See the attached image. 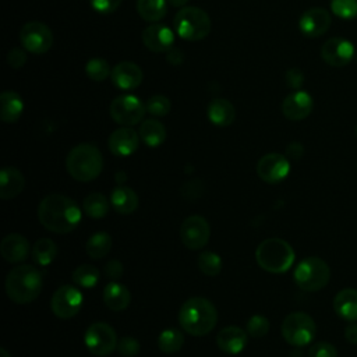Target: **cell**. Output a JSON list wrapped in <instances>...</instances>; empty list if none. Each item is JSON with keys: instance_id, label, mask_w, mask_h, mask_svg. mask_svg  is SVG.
<instances>
[{"instance_id": "obj_30", "label": "cell", "mask_w": 357, "mask_h": 357, "mask_svg": "<svg viewBox=\"0 0 357 357\" xmlns=\"http://www.w3.org/2000/svg\"><path fill=\"white\" fill-rule=\"evenodd\" d=\"M166 0H137V11L142 20L158 22L166 15Z\"/></svg>"}, {"instance_id": "obj_2", "label": "cell", "mask_w": 357, "mask_h": 357, "mask_svg": "<svg viewBox=\"0 0 357 357\" xmlns=\"http://www.w3.org/2000/svg\"><path fill=\"white\" fill-rule=\"evenodd\" d=\"M180 326L192 336H204L209 333L216 322L218 312L215 305L204 297L188 298L178 311Z\"/></svg>"}, {"instance_id": "obj_53", "label": "cell", "mask_w": 357, "mask_h": 357, "mask_svg": "<svg viewBox=\"0 0 357 357\" xmlns=\"http://www.w3.org/2000/svg\"><path fill=\"white\" fill-rule=\"evenodd\" d=\"M354 131H356V137H357V126H356V130H354Z\"/></svg>"}, {"instance_id": "obj_39", "label": "cell", "mask_w": 357, "mask_h": 357, "mask_svg": "<svg viewBox=\"0 0 357 357\" xmlns=\"http://www.w3.org/2000/svg\"><path fill=\"white\" fill-rule=\"evenodd\" d=\"M146 112L152 116L162 117L170 112V100L163 95H153L151 96L146 103Z\"/></svg>"}, {"instance_id": "obj_23", "label": "cell", "mask_w": 357, "mask_h": 357, "mask_svg": "<svg viewBox=\"0 0 357 357\" xmlns=\"http://www.w3.org/2000/svg\"><path fill=\"white\" fill-rule=\"evenodd\" d=\"M333 310L337 314V317L349 322H357V290H340L333 298Z\"/></svg>"}, {"instance_id": "obj_6", "label": "cell", "mask_w": 357, "mask_h": 357, "mask_svg": "<svg viewBox=\"0 0 357 357\" xmlns=\"http://www.w3.org/2000/svg\"><path fill=\"white\" fill-rule=\"evenodd\" d=\"M176 33L185 40H199L208 36L212 28L209 15L198 7H183L173 20Z\"/></svg>"}, {"instance_id": "obj_7", "label": "cell", "mask_w": 357, "mask_h": 357, "mask_svg": "<svg viewBox=\"0 0 357 357\" xmlns=\"http://www.w3.org/2000/svg\"><path fill=\"white\" fill-rule=\"evenodd\" d=\"M329 279V265L318 257L304 258L294 269V282L304 291H318L328 284Z\"/></svg>"}, {"instance_id": "obj_37", "label": "cell", "mask_w": 357, "mask_h": 357, "mask_svg": "<svg viewBox=\"0 0 357 357\" xmlns=\"http://www.w3.org/2000/svg\"><path fill=\"white\" fill-rule=\"evenodd\" d=\"M85 73L92 81L99 82V81H105L112 74V70L106 60L95 57L85 64Z\"/></svg>"}, {"instance_id": "obj_36", "label": "cell", "mask_w": 357, "mask_h": 357, "mask_svg": "<svg viewBox=\"0 0 357 357\" xmlns=\"http://www.w3.org/2000/svg\"><path fill=\"white\" fill-rule=\"evenodd\" d=\"M198 268L206 276H215L222 269V258L212 251H202L198 255Z\"/></svg>"}, {"instance_id": "obj_18", "label": "cell", "mask_w": 357, "mask_h": 357, "mask_svg": "<svg viewBox=\"0 0 357 357\" xmlns=\"http://www.w3.org/2000/svg\"><path fill=\"white\" fill-rule=\"evenodd\" d=\"M144 78L142 70L132 61H121L112 70L110 79L116 88L121 91H131L141 85Z\"/></svg>"}, {"instance_id": "obj_12", "label": "cell", "mask_w": 357, "mask_h": 357, "mask_svg": "<svg viewBox=\"0 0 357 357\" xmlns=\"http://www.w3.org/2000/svg\"><path fill=\"white\" fill-rule=\"evenodd\" d=\"M82 305L81 291L70 284L60 286L50 301L53 314L60 319H70L78 314Z\"/></svg>"}, {"instance_id": "obj_25", "label": "cell", "mask_w": 357, "mask_h": 357, "mask_svg": "<svg viewBox=\"0 0 357 357\" xmlns=\"http://www.w3.org/2000/svg\"><path fill=\"white\" fill-rule=\"evenodd\" d=\"M208 119L218 127H227L236 119V109L227 99H213L208 105Z\"/></svg>"}, {"instance_id": "obj_33", "label": "cell", "mask_w": 357, "mask_h": 357, "mask_svg": "<svg viewBox=\"0 0 357 357\" xmlns=\"http://www.w3.org/2000/svg\"><path fill=\"white\" fill-rule=\"evenodd\" d=\"M82 208L88 216L93 219H102L109 212V202L103 194L92 192L84 199Z\"/></svg>"}, {"instance_id": "obj_22", "label": "cell", "mask_w": 357, "mask_h": 357, "mask_svg": "<svg viewBox=\"0 0 357 357\" xmlns=\"http://www.w3.org/2000/svg\"><path fill=\"white\" fill-rule=\"evenodd\" d=\"M219 349L227 354L240 353L247 344V333L238 326H226L216 336Z\"/></svg>"}, {"instance_id": "obj_40", "label": "cell", "mask_w": 357, "mask_h": 357, "mask_svg": "<svg viewBox=\"0 0 357 357\" xmlns=\"http://www.w3.org/2000/svg\"><path fill=\"white\" fill-rule=\"evenodd\" d=\"M269 331V321L264 315H252L247 321V332L252 337H262Z\"/></svg>"}, {"instance_id": "obj_17", "label": "cell", "mask_w": 357, "mask_h": 357, "mask_svg": "<svg viewBox=\"0 0 357 357\" xmlns=\"http://www.w3.org/2000/svg\"><path fill=\"white\" fill-rule=\"evenodd\" d=\"M314 102L308 92L297 89L287 95L282 103V113L286 119L298 121L308 117L312 112Z\"/></svg>"}, {"instance_id": "obj_34", "label": "cell", "mask_w": 357, "mask_h": 357, "mask_svg": "<svg viewBox=\"0 0 357 357\" xmlns=\"http://www.w3.org/2000/svg\"><path fill=\"white\" fill-rule=\"evenodd\" d=\"M184 343L183 333L176 328H167L163 332H160L158 337V347L167 354L176 353L181 349Z\"/></svg>"}, {"instance_id": "obj_27", "label": "cell", "mask_w": 357, "mask_h": 357, "mask_svg": "<svg viewBox=\"0 0 357 357\" xmlns=\"http://www.w3.org/2000/svg\"><path fill=\"white\" fill-rule=\"evenodd\" d=\"M103 301L110 310L123 311L128 307L131 296L124 284L119 282H110L103 290Z\"/></svg>"}, {"instance_id": "obj_10", "label": "cell", "mask_w": 357, "mask_h": 357, "mask_svg": "<svg viewBox=\"0 0 357 357\" xmlns=\"http://www.w3.org/2000/svg\"><path fill=\"white\" fill-rule=\"evenodd\" d=\"M85 346L95 356H107L117 349V336L114 329L105 322L92 324L84 336Z\"/></svg>"}, {"instance_id": "obj_52", "label": "cell", "mask_w": 357, "mask_h": 357, "mask_svg": "<svg viewBox=\"0 0 357 357\" xmlns=\"http://www.w3.org/2000/svg\"><path fill=\"white\" fill-rule=\"evenodd\" d=\"M354 59H356V60H357V52H356V54H354Z\"/></svg>"}, {"instance_id": "obj_21", "label": "cell", "mask_w": 357, "mask_h": 357, "mask_svg": "<svg viewBox=\"0 0 357 357\" xmlns=\"http://www.w3.org/2000/svg\"><path fill=\"white\" fill-rule=\"evenodd\" d=\"M29 243L28 240L17 233H11L7 234L0 244V252L1 257L7 261V262H21L24 261L28 254H29Z\"/></svg>"}, {"instance_id": "obj_15", "label": "cell", "mask_w": 357, "mask_h": 357, "mask_svg": "<svg viewBox=\"0 0 357 357\" xmlns=\"http://www.w3.org/2000/svg\"><path fill=\"white\" fill-rule=\"evenodd\" d=\"M290 172V162L280 153H266L257 163V173L261 180L269 184L282 181Z\"/></svg>"}, {"instance_id": "obj_1", "label": "cell", "mask_w": 357, "mask_h": 357, "mask_svg": "<svg viewBox=\"0 0 357 357\" xmlns=\"http://www.w3.org/2000/svg\"><path fill=\"white\" fill-rule=\"evenodd\" d=\"M38 218L49 231L66 234L79 225L81 211L71 198L61 194H50L40 201Z\"/></svg>"}, {"instance_id": "obj_51", "label": "cell", "mask_w": 357, "mask_h": 357, "mask_svg": "<svg viewBox=\"0 0 357 357\" xmlns=\"http://www.w3.org/2000/svg\"><path fill=\"white\" fill-rule=\"evenodd\" d=\"M0 357H11L6 349H0Z\"/></svg>"}, {"instance_id": "obj_26", "label": "cell", "mask_w": 357, "mask_h": 357, "mask_svg": "<svg viewBox=\"0 0 357 357\" xmlns=\"http://www.w3.org/2000/svg\"><path fill=\"white\" fill-rule=\"evenodd\" d=\"M24 110L22 98L14 91H4L0 95V119L4 123H15Z\"/></svg>"}, {"instance_id": "obj_4", "label": "cell", "mask_w": 357, "mask_h": 357, "mask_svg": "<svg viewBox=\"0 0 357 357\" xmlns=\"http://www.w3.org/2000/svg\"><path fill=\"white\" fill-rule=\"evenodd\" d=\"M66 167L73 178L84 183L91 181L100 174L103 158L93 144H79L68 152Z\"/></svg>"}, {"instance_id": "obj_11", "label": "cell", "mask_w": 357, "mask_h": 357, "mask_svg": "<svg viewBox=\"0 0 357 357\" xmlns=\"http://www.w3.org/2000/svg\"><path fill=\"white\" fill-rule=\"evenodd\" d=\"M20 40L28 52L43 54L53 45V33L46 24L39 21H29L21 28Z\"/></svg>"}, {"instance_id": "obj_47", "label": "cell", "mask_w": 357, "mask_h": 357, "mask_svg": "<svg viewBox=\"0 0 357 357\" xmlns=\"http://www.w3.org/2000/svg\"><path fill=\"white\" fill-rule=\"evenodd\" d=\"M303 152H304V149H303V145H301L300 142H291V144H289L287 148H286L287 156L291 158V159H296V160L301 158Z\"/></svg>"}, {"instance_id": "obj_46", "label": "cell", "mask_w": 357, "mask_h": 357, "mask_svg": "<svg viewBox=\"0 0 357 357\" xmlns=\"http://www.w3.org/2000/svg\"><path fill=\"white\" fill-rule=\"evenodd\" d=\"M103 271H105V273H106V276H107L109 279L117 280V279L123 275V265H121L120 261L112 259V261L106 262Z\"/></svg>"}, {"instance_id": "obj_8", "label": "cell", "mask_w": 357, "mask_h": 357, "mask_svg": "<svg viewBox=\"0 0 357 357\" xmlns=\"http://www.w3.org/2000/svg\"><path fill=\"white\" fill-rule=\"evenodd\" d=\"M317 326L314 319L305 312H291L282 322V335L291 346H305L314 340Z\"/></svg>"}, {"instance_id": "obj_5", "label": "cell", "mask_w": 357, "mask_h": 357, "mask_svg": "<svg viewBox=\"0 0 357 357\" xmlns=\"http://www.w3.org/2000/svg\"><path fill=\"white\" fill-rule=\"evenodd\" d=\"M293 247L282 238H266L259 243L255 250L258 265L271 273H283L290 269L294 262Z\"/></svg>"}, {"instance_id": "obj_28", "label": "cell", "mask_w": 357, "mask_h": 357, "mask_svg": "<svg viewBox=\"0 0 357 357\" xmlns=\"http://www.w3.org/2000/svg\"><path fill=\"white\" fill-rule=\"evenodd\" d=\"M110 201L114 211L121 215H130L138 206V197L135 191L120 184L112 191Z\"/></svg>"}, {"instance_id": "obj_24", "label": "cell", "mask_w": 357, "mask_h": 357, "mask_svg": "<svg viewBox=\"0 0 357 357\" xmlns=\"http://www.w3.org/2000/svg\"><path fill=\"white\" fill-rule=\"evenodd\" d=\"M24 176L15 167H4L0 173V197L3 199L15 198L24 190Z\"/></svg>"}, {"instance_id": "obj_43", "label": "cell", "mask_w": 357, "mask_h": 357, "mask_svg": "<svg viewBox=\"0 0 357 357\" xmlns=\"http://www.w3.org/2000/svg\"><path fill=\"white\" fill-rule=\"evenodd\" d=\"M89 1L92 8L100 14H110L116 11L121 4V0H89Z\"/></svg>"}, {"instance_id": "obj_3", "label": "cell", "mask_w": 357, "mask_h": 357, "mask_svg": "<svg viewBox=\"0 0 357 357\" xmlns=\"http://www.w3.org/2000/svg\"><path fill=\"white\" fill-rule=\"evenodd\" d=\"M42 273L32 265L13 268L6 278V293L17 304L33 301L42 290Z\"/></svg>"}, {"instance_id": "obj_9", "label": "cell", "mask_w": 357, "mask_h": 357, "mask_svg": "<svg viewBox=\"0 0 357 357\" xmlns=\"http://www.w3.org/2000/svg\"><path fill=\"white\" fill-rule=\"evenodd\" d=\"M145 112L146 106L141 102L139 98L134 95L117 96L110 105L112 119L124 127H130L142 121Z\"/></svg>"}, {"instance_id": "obj_20", "label": "cell", "mask_w": 357, "mask_h": 357, "mask_svg": "<svg viewBox=\"0 0 357 357\" xmlns=\"http://www.w3.org/2000/svg\"><path fill=\"white\" fill-rule=\"evenodd\" d=\"M138 134L130 127H121L114 130L109 137V149L116 156H128L138 148Z\"/></svg>"}, {"instance_id": "obj_35", "label": "cell", "mask_w": 357, "mask_h": 357, "mask_svg": "<svg viewBox=\"0 0 357 357\" xmlns=\"http://www.w3.org/2000/svg\"><path fill=\"white\" fill-rule=\"evenodd\" d=\"M100 279V272L91 264H82L73 272V282L82 287H93Z\"/></svg>"}, {"instance_id": "obj_13", "label": "cell", "mask_w": 357, "mask_h": 357, "mask_svg": "<svg viewBox=\"0 0 357 357\" xmlns=\"http://www.w3.org/2000/svg\"><path fill=\"white\" fill-rule=\"evenodd\" d=\"M211 236V227L206 219L201 215H191L184 219L180 227V238L190 250L202 248Z\"/></svg>"}, {"instance_id": "obj_45", "label": "cell", "mask_w": 357, "mask_h": 357, "mask_svg": "<svg viewBox=\"0 0 357 357\" xmlns=\"http://www.w3.org/2000/svg\"><path fill=\"white\" fill-rule=\"evenodd\" d=\"M25 61H26V54H25V52H22L18 47L11 49L7 54V63L13 68H21L25 64Z\"/></svg>"}, {"instance_id": "obj_14", "label": "cell", "mask_w": 357, "mask_h": 357, "mask_svg": "<svg viewBox=\"0 0 357 357\" xmlns=\"http://www.w3.org/2000/svg\"><path fill=\"white\" fill-rule=\"evenodd\" d=\"M356 54L353 43L344 38H331L321 47L322 60L332 67L347 66Z\"/></svg>"}, {"instance_id": "obj_16", "label": "cell", "mask_w": 357, "mask_h": 357, "mask_svg": "<svg viewBox=\"0 0 357 357\" xmlns=\"http://www.w3.org/2000/svg\"><path fill=\"white\" fill-rule=\"evenodd\" d=\"M331 14L322 7H312L304 11L300 17L298 28L308 38H318L324 35L331 26Z\"/></svg>"}, {"instance_id": "obj_49", "label": "cell", "mask_w": 357, "mask_h": 357, "mask_svg": "<svg viewBox=\"0 0 357 357\" xmlns=\"http://www.w3.org/2000/svg\"><path fill=\"white\" fill-rule=\"evenodd\" d=\"M344 337L349 343H353L356 344L357 343V324L356 322H351L346 326L344 329Z\"/></svg>"}, {"instance_id": "obj_32", "label": "cell", "mask_w": 357, "mask_h": 357, "mask_svg": "<svg viewBox=\"0 0 357 357\" xmlns=\"http://www.w3.org/2000/svg\"><path fill=\"white\" fill-rule=\"evenodd\" d=\"M57 255V245L50 238H39L32 248L33 261L39 265H49Z\"/></svg>"}, {"instance_id": "obj_38", "label": "cell", "mask_w": 357, "mask_h": 357, "mask_svg": "<svg viewBox=\"0 0 357 357\" xmlns=\"http://www.w3.org/2000/svg\"><path fill=\"white\" fill-rule=\"evenodd\" d=\"M331 10L343 20L357 17V0H331Z\"/></svg>"}, {"instance_id": "obj_48", "label": "cell", "mask_w": 357, "mask_h": 357, "mask_svg": "<svg viewBox=\"0 0 357 357\" xmlns=\"http://www.w3.org/2000/svg\"><path fill=\"white\" fill-rule=\"evenodd\" d=\"M166 59H167V61H169L170 64H173V66H177V64H180V63L183 61V59H184V54H183V52H181L180 49L172 47V49L167 52V56H166Z\"/></svg>"}, {"instance_id": "obj_41", "label": "cell", "mask_w": 357, "mask_h": 357, "mask_svg": "<svg viewBox=\"0 0 357 357\" xmlns=\"http://www.w3.org/2000/svg\"><path fill=\"white\" fill-rule=\"evenodd\" d=\"M139 343L137 339L131 337V336H124L117 342V351L123 356V357H134L139 353Z\"/></svg>"}, {"instance_id": "obj_19", "label": "cell", "mask_w": 357, "mask_h": 357, "mask_svg": "<svg viewBox=\"0 0 357 357\" xmlns=\"http://www.w3.org/2000/svg\"><path fill=\"white\" fill-rule=\"evenodd\" d=\"M142 42L152 52H169L174 43V33L169 26L153 22L142 31Z\"/></svg>"}, {"instance_id": "obj_50", "label": "cell", "mask_w": 357, "mask_h": 357, "mask_svg": "<svg viewBox=\"0 0 357 357\" xmlns=\"http://www.w3.org/2000/svg\"><path fill=\"white\" fill-rule=\"evenodd\" d=\"M173 7H183L188 3V0H167Z\"/></svg>"}, {"instance_id": "obj_44", "label": "cell", "mask_w": 357, "mask_h": 357, "mask_svg": "<svg viewBox=\"0 0 357 357\" xmlns=\"http://www.w3.org/2000/svg\"><path fill=\"white\" fill-rule=\"evenodd\" d=\"M304 82V74L300 68H290L286 73V84L293 89H300Z\"/></svg>"}, {"instance_id": "obj_29", "label": "cell", "mask_w": 357, "mask_h": 357, "mask_svg": "<svg viewBox=\"0 0 357 357\" xmlns=\"http://www.w3.org/2000/svg\"><path fill=\"white\" fill-rule=\"evenodd\" d=\"M139 137L148 146L155 148L165 142L166 128L160 121H158L155 119H148V120L142 121V124L139 127Z\"/></svg>"}, {"instance_id": "obj_42", "label": "cell", "mask_w": 357, "mask_h": 357, "mask_svg": "<svg viewBox=\"0 0 357 357\" xmlns=\"http://www.w3.org/2000/svg\"><path fill=\"white\" fill-rule=\"evenodd\" d=\"M310 357H337V350L332 343L317 342L308 351Z\"/></svg>"}, {"instance_id": "obj_31", "label": "cell", "mask_w": 357, "mask_h": 357, "mask_svg": "<svg viewBox=\"0 0 357 357\" xmlns=\"http://www.w3.org/2000/svg\"><path fill=\"white\" fill-rule=\"evenodd\" d=\"M112 248V237L110 234L105 233V231H98L95 234H92L85 245L86 254L92 258V259H100L105 255L109 254Z\"/></svg>"}]
</instances>
